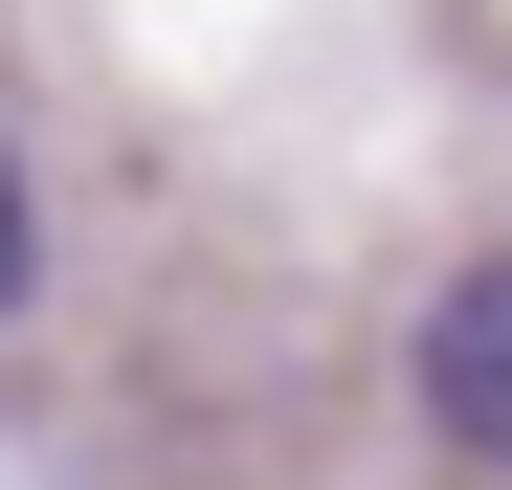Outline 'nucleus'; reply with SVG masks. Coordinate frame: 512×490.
<instances>
[{"label":"nucleus","instance_id":"1","mask_svg":"<svg viewBox=\"0 0 512 490\" xmlns=\"http://www.w3.org/2000/svg\"><path fill=\"white\" fill-rule=\"evenodd\" d=\"M423 424H446L468 468H512V245L423 290Z\"/></svg>","mask_w":512,"mask_h":490},{"label":"nucleus","instance_id":"2","mask_svg":"<svg viewBox=\"0 0 512 490\" xmlns=\"http://www.w3.org/2000/svg\"><path fill=\"white\" fill-rule=\"evenodd\" d=\"M45 290V223H23V156H0V312Z\"/></svg>","mask_w":512,"mask_h":490}]
</instances>
